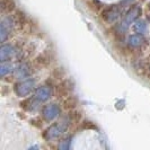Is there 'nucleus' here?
Returning <instances> with one entry per match:
<instances>
[{
  "instance_id": "4468645a",
  "label": "nucleus",
  "mask_w": 150,
  "mask_h": 150,
  "mask_svg": "<svg viewBox=\"0 0 150 150\" xmlns=\"http://www.w3.org/2000/svg\"><path fill=\"white\" fill-rule=\"evenodd\" d=\"M132 30L134 33H139V34H144L147 30H148V26H147V23L143 19H137L133 24H132Z\"/></svg>"
},
{
  "instance_id": "f8f14e48",
  "label": "nucleus",
  "mask_w": 150,
  "mask_h": 150,
  "mask_svg": "<svg viewBox=\"0 0 150 150\" xmlns=\"http://www.w3.org/2000/svg\"><path fill=\"white\" fill-rule=\"evenodd\" d=\"M40 104H41V102L38 100L35 97H33L23 100L21 103V106H22V108H24L27 112H36L40 108Z\"/></svg>"
},
{
  "instance_id": "39448f33",
  "label": "nucleus",
  "mask_w": 150,
  "mask_h": 150,
  "mask_svg": "<svg viewBox=\"0 0 150 150\" xmlns=\"http://www.w3.org/2000/svg\"><path fill=\"white\" fill-rule=\"evenodd\" d=\"M102 19L107 24H114L116 23L121 17H122V11L119 5H112L110 7L105 8L102 14H100Z\"/></svg>"
},
{
  "instance_id": "9d476101",
  "label": "nucleus",
  "mask_w": 150,
  "mask_h": 150,
  "mask_svg": "<svg viewBox=\"0 0 150 150\" xmlns=\"http://www.w3.org/2000/svg\"><path fill=\"white\" fill-rule=\"evenodd\" d=\"M128 45L132 49H139L141 47L144 43H146V38L143 36V34H139V33H134L131 34L128 38Z\"/></svg>"
},
{
  "instance_id": "ddd939ff",
  "label": "nucleus",
  "mask_w": 150,
  "mask_h": 150,
  "mask_svg": "<svg viewBox=\"0 0 150 150\" xmlns=\"http://www.w3.org/2000/svg\"><path fill=\"white\" fill-rule=\"evenodd\" d=\"M0 9H1V14H10L16 9L15 0H1L0 1Z\"/></svg>"
},
{
  "instance_id": "412c9836",
  "label": "nucleus",
  "mask_w": 150,
  "mask_h": 150,
  "mask_svg": "<svg viewBox=\"0 0 150 150\" xmlns=\"http://www.w3.org/2000/svg\"><path fill=\"white\" fill-rule=\"evenodd\" d=\"M88 4H89V7H91L93 9H95V10H98L99 8L102 7V4L98 0H90Z\"/></svg>"
},
{
  "instance_id": "1a4fd4ad",
  "label": "nucleus",
  "mask_w": 150,
  "mask_h": 150,
  "mask_svg": "<svg viewBox=\"0 0 150 150\" xmlns=\"http://www.w3.org/2000/svg\"><path fill=\"white\" fill-rule=\"evenodd\" d=\"M17 49L15 47V45L13 44H4L1 45L0 47V61L1 62H5V61H9L11 60L14 57L17 55Z\"/></svg>"
},
{
  "instance_id": "dca6fc26",
  "label": "nucleus",
  "mask_w": 150,
  "mask_h": 150,
  "mask_svg": "<svg viewBox=\"0 0 150 150\" xmlns=\"http://www.w3.org/2000/svg\"><path fill=\"white\" fill-rule=\"evenodd\" d=\"M77 104H78V100H77V98L75 96H67V97H64L63 103H62L63 108L69 110V111H72L77 106Z\"/></svg>"
},
{
  "instance_id": "9b49d317",
  "label": "nucleus",
  "mask_w": 150,
  "mask_h": 150,
  "mask_svg": "<svg viewBox=\"0 0 150 150\" xmlns=\"http://www.w3.org/2000/svg\"><path fill=\"white\" fill-rule=\"evenodd\" d=\"M72 88H74V87H72L71 80H69V79L63 80V81L57 87V89H55L57 97H67L69 91L72 89Z\"/></svg>"
},
{
  "instance_id": "6ab92c4d",
  "label": "nucleus",
  "mask_w": 150,
  "mask_h": 150,
  "mask_svg": "<svg viewBox=\"0 0 150 150\" xmlns=\"http://www.w3.org/2000/svg\"><path fill=\"white\" fill-rule=\"evenodd\" d=\"M50 62H51V58H49L45 53L43 54H40L38 57V59H36V63L40 64V66H49L50 64Z\"/></svg>"
},
{
  "instance_id": "f3484780",
  "label": "nucleus",
  "mask_w": 150,
  "mask_h": 150,
  "mask_svg": "<svg viewBox=\"0 0 150 150\" xmlns=\"http://www.w3.org/2000/svg\"><path fill=\"white\" fill-rule=\"evenodd\" d=\"M14 18H15L16 25H18L19 27H24V26L26 25V23H27L26 16H25V14H24L23 11H21V10H17V11H16Z\"/></svg>"
},
{
  "instance_id": "0eeeda50",
  "label": "nucleus",
  "mask_w": 150,
  "mask_h": 150,
  "mask_svg": "<svg viewBox=\"0 0 150 150\" xmlns=\"http://www.w3.org/2000/svg\"><path fill=\"white\" fill-rule=\"evenodd\" d=\"M33 74V68L28 62H22L19 63L14 70V75L15 78L18 80H23L26 78H30Z\"/></svg>"
},
{
  "instance_id": "6e6552de",
  "label": "nucleus",
  "mask_w": 150,
  "mask_h": 150,
  "mask_svg": "<svg viewBox=\"0 0 150 150\" xmlns=\"http://www.w3.org/2000/svg\"><path fill=\"white\" fill-rule=\"evenodd\" d=\"M53 94V88L50 86V85H42L38 87L35 89V93H34V97L36 98L38 100H40L41 103H44L46 100H49Z\"/></svg>"
},
{
  "instance_id": "423d86ee",
  "label": "nucleus",
  "mask_w": 150,
  "mask_h": 150,
  "mask_svg": "<svg viewBox=\"0 0 150 150\" xmlns=\"http://www.w3.org/2000/svg\"><path fill=\"white\" fill-rule=\"evenodd\" d=\"M62 108L60 105L54 104V103H50L47 105H45L42 107L41 111V116L45 120V122H52V121L57 120L61 115Z\"/></svg>"
},
{
  "instance_id": "4be33fe9",
  "label": "nucleus",
  "mask_w": 150,
  "mask_h": 150,
  "mask_svg": "<svg viewBox=\"0 0 150 150\" xmlns=\"http://www.w3.org/2000/svg\"><path fill=\"white\" fill-rule=\"evenodd\" d=\"M133 1L134 0H123L122 1V5H131V4H133Z\"/></svg>"
},
{
  "instance_id": "a211bd4d",
  "label": "nucleus",
  "mask_w": 150,
  "mask_h": 150,
  "mask_svg": "<svg viewBox=\"0 0 150 150\" xmlns=\"http://www.w3.org/2000/svg\"><path fill=\"white\" fill-rule=\"evenodd\" d=\"M71 140H72L71 137H66V138L61 139L60 141H59V143H58V146H57V148L59 150L70 149V147H71Z\"/></svg>"
},
{
  "instance_id": "2eb2a0df",
  "label": "nucleus",
  "mask_w": 150,
  "mask_h": 150,
  "mask_svg": "<svg viewBox=\"0 0 150 150\" xmlns=\"http://www.w3.org/2000/svg\"><path fill=\"white\" fill-rule=\"evenodd\" d=\"M14 70H15V68L9 61L1 62V66H0V76H1V78H5L9 74L14 72Z\"/></svg>"
},
{
  "instance_id": "5701e85b",
  "label": "nucleus",
  "mask_w": 150,
  "mask_h": 150,
  "mask_svg": "<svg viewBox=\"0 0 150 150\" xmlns=\"http://www.w3.org/2000/svg\"><path fill=\"white\" fill-rule=\"evenodd\" d=\"M146 13L148 14V16H150V2L146 6Z\"/></svg>"
},
{
  "instance_id": "f03ea898",
  "label": "nucleus",
  "mask_w": 150,
  "mask_h": 150,
  "mask_svg": "<svg viewBox=\"0 0 150 150\" xmlns=\"http://www.w3.org/2000/svg\"><path fill=\"white\" fill-rule=\"evenodd\" d=\"M140 15H141L140 6L139 5H131L128 10L125 11V14L122 16L121 23L117 25V28L120 30V33L123 34L130 27V25H132L139 18Z\"/></svg>"
},
{
  "instance_id": "aec40b11",
  "label": "nucleus",
  "mask_w": 150,
  "mask_h": 150,
  "mask_svg": "<svg viewBox=\"0 0 150 150\" xmlns=\"http://www.w3.org/2000/svg\"><path fill=\"white\" fill-rule=\"evenodd\" d=\"M81 128L83 129V130H95L96 129V125L93 123V122H89V121H85L83 123V127Z\"/></svg>"
},
{
  "instance_id": "f257e3e1",
  "label": "nucleus",
  "mask_w": 150,
  "mask_h": 150,
  "mask_svg": "<svg viewBox=\"0 0 150 150\" xmlns=\"http://www.w3.org/2000/svg\"><path fill=\"white\" fill-rule=\"evenodd\" d=\"M70 125H71V123H70V120H69V117H68L67 115L64 119H62L59 122L53 123V124H51L49 128L46 129L43 132V138L46 141L55 140V139L60 138L64 132H67V130L69 129Z\"/></svg>"
},
{
  "instance_id": "7ed1b4c3",
  "label": "nucleus",
  "mask_w": 150,
  "mask_h": 150,
  "mask_svg": "<svg viewBox=\"0 0 150 150\" xmlns=\"http://www.w3.org/2000/svg\"><path fill=\"white\" fill-rule=\"evenodd\" d=\"M36 79L34 78H26L19 80L18 83H15L14 86V91L18 97H27L28 95H30V93L34 89H36Z\"/></svg>"
},
{
  "instance_id": "20e7f679",
  "label": "nucleus",
  "mask_w": 150,
  "mask_h": 150,
  "mask_svg": "<svg viewBox=\"0 0 150 150\" xmlns=\"http://www.w3.org/2000/svg\"><path fill=\"white\" fill-rule=\"evenodd\" d=\"M16 23L14 16L7 15L5 16L1 23H0V41L1 43H5L7 41V38H9V35L11 34V32L15 27Z\"/></svg>"
}]
</instances>
